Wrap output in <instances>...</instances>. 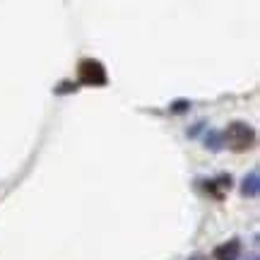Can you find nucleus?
Listing matches in <instances>:
<instances>
[{"instance_id":"obj_7","label":"nucleus","mask_w":260,"mask_h":260,"mask_svg":"<svg viewBox=\"0 0 260 260\" xmlns=\"http://www.w3.org/2000/svg\"><path fill=\"white\" fill-rule=\"evenodd\" d=\"M75 89H77V84H73V82H63V84H58V87H56L58 94H63V92H75Z\"/></svg>"},{"instance_id":"obj_2","label":"nucleus","mask_w":260,"mask_h":260,"mask_svg":"<svg viewBox=\"0 0 260 260\" xmlns=\"http://www.w3.org/2000/svg\"><path fill=\"white\" fill-rule=\"evenodd\" d=\"M77 75H80V82L87 84V87H102V84H106V70L94 58H84L80 63V68H77Z\"/></svg>"},{"instance_id":"obj_3","label":"nucleus","mask_w":260,"mask_h":260,"mask_svg":"<svg viewBox=\"0 0 260 260\" xmlns=\"http://www.w3.org/2000/svg\"><path fill=\"white\" fill-rule=\"evenodd\" d=\"M239 253H241V243L226 241V243H222V246H217L212 255H214V260H236Z\"/></svg>"},{"instance_id":"obj_6","label":"nucleus","mask_w":260,"mask_h":260,"mask_svg":"<svg viewBox=\"0 0 260 260\" xmlns=\"http://www.w3.org/2000/svg\"><path fill=\"white\" fill-rule=\"evenodd\" d=\"M186 109H190V102H188V99H178V102L171 104V113H183Z\"/></svg>"},{"instance_id":"obj_1","label":"nucleus","mask_w":260,"mask_h":260,"mask_svg":"<svg viewBox=\"0 0 260 260\" xmlns=\"http://www.w3.org/2000/svg\"><path fill=\"white\" fill-rule=\"evenodd\" d=\"M224 140L229 149L234 152H243V149H251L253 142H255V130L248 125V123H241V121H234L229 123V128L224 133Z\"/></svg>"},{"instance_id":"obj_5","label":"nucleus","mask_w":260,"mask_h":260,"mask_svg":"<svg viewBox=\"0 0 260 260\" xmlns=\"http://www.w3.org/2000/svg\"><path fill=\"white\" fill-rule=\"evenodd\" d=\"M205 142H207V147L212 149V152H217V149L224 147V135H222V133H217V130H210Z\"/></svg>"},{"instance_id":"obj_4","label":"nucleus","mask_w":260,"mask_h":260,"mask_svg":"<svg viewBox=\"0 0 260 260\" xmlns=\"http://www.w3.org/2000/svg\"><path fill=\"white\" fill-rule=\"evenodd\" d=\"M260 190V174L258 171H251L248 176L243 178V183H241V193L246 195V198H255Z\"/></svg>"}]
</instances>
